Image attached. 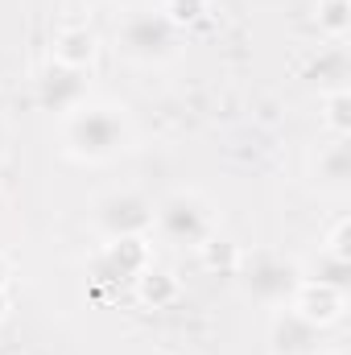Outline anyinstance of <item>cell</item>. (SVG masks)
Returning <instances> with one entry per match:
<instances>
[{"label":"cell","instance_id":"10","mask_svg":"<svg viewBox=\"0 0 351 355\" xmlns=\"http://www.w3.org/2000/svg\"><path fill=\"white\" fill-rule=\"evenodd\" d=\"M314 182L323 186V190H331V194H343L351 182V145L348 137H331L323 149H318V157H314Z\"/></svg>","mask_w":351,"mask_h":355},{"label":"cell","instance_id":"17","mask_svg":"<svg viewBox=\"0 0 351 355\" xmlns=\"http://www.w3.org/2000/svg\"><path fill=\"white\" fill-rule=\"evenodd\" d=\"M348 236H351V223L348 219H339L335 227H331V236L318 244L323 252H331V257H343V261H351V248H348Z\"/></svg>","mask_w":351,"mask_h":355},{"label":"cell","instance_id":"1","mask_svg":"<svg viewBox=\"0 0 351 355\" xmlns=\"http://www.w3.org/2000/svg\"><path fill=\"white\" fill-rule=\"evenodd\" d=\"M132 141V124L116 103H83L62 120V145L75 162H112Z\"/></svg>","mask_w":351,"mask_h":355},{"label":"cell","instance_id":"6","mask_svg":"<svg viewBox=\"0 0 351 355\" xmlns=\"http://www.w3.org/2000/svg\"><path fill=\"white\" fill-rule=\"evenodd\" d=\"M37 103L46 112H58V116H71L75 107L87 103V71H75V67H62L50 58V67L37 75Z\"/></svg>","mask_w":351,"mask_h":355},{"label":"cell","instance_id":"20","mask_svg":"<svg viewBox=\"0 0 351 355\" xmlns=\"http://www.w3.org/2000/svg\"><path fill=\"white\" fill-rule=\"evenodd\" d=\"M91 4H103V8H120V4H128V0H91Z\"/></svg>","mask_w":351,"mask_h":355},{"label":"cell","instance_id":"2","mask_svg":"<svg viewBox=\"0 0 351 355\" xmlns=\"http://www.w3.org/2000/svg\"><path fill=\"white\" fill-rule=\"evenodd\" d=\"M153 227L162 232L166 244L190 248V252H198L203 244H211L219 236V223H215L211 202L198 198V194H190V190H178L162 207H153Z\"/></svg>","mask_w":351,"mask_h":355},{"label":"cell","instance_id":"7","mask_svg":"<svg viewBox=\"0 0 351 355\" xmlns=\"http://www.w3.org/2000/svg\"><path fill=\"white\" fill-rule=\"evenodd\" d=\"M268 352L273 355H318L323 352V327L302 318L293 306H281L268 327Z\"/></svg>","mask_w":351,"mask_h":355},{"label":"cell","instance_id":"8","mask_svg":"<svg viewBox=\"0 0 351 355\" xmlns=\"http://www.w3.org/2000/svg\"><path fill=\"white\" fill-rule=\"evenodd\" d=\"M289 306L302 314V318H310L314 327H335L339 318H343V310H348V293L343 289H331V285H314V281H302L298 289H293V297H289Z\"/></svg>","mask_w":351,"mask_h":355},{"label":"cell","instance_id":"12","mask_svg":"<svg viewBox=\"0 0 351 355\" xmlns=\"http://www.w3.org/2000/svg\"><path fill=\"white\" fill-rule=\"evenodd\" d=\"M302 281H314V285H331V289H343L348 293V277H351V261L343 257H331V252H314L310 265H298Z\"/></svg>","mask_w":351,"mask_h":355},{"label":"cell","instance_id":"18","mask_svg":"<svg viewBox=\"0 0 351 355\" xmlns=\"http://www.w3.org/2000/svg\"><path fill=\"white\" fill-rule=\"evenodd\" d=\"M8 277H12V261L0 252V289H8Z\"/></svg>","mask_w":351,"mask_h":355},{"label":"cell","instance_id":"22","mask_svg":"<svg viewBox=\"0 0 351 355\" xmlns=\"http://www.w3.org/2000/svg\"><path fill=\"white\" fill-rule=\"evenodd\" d=\"M0 157H4V124H0Z\"/></svg>","mask_w":351,"mask_h":355},{"label":"cell","instance_id":"13","mask_svg":"<svg viewBox=\"0 0 351 355\" xmlns=\"http://www.w3.org/2000/svg\"><path fill=\"white\" fill-rule=\"evenodd\" d=\"M132 281H137V297H141V302H149L153 310H157V306H166V302H174V297H178V281L170 277V272L145 268V272H137Z\"/></svg>","mask_w":351,"mask_h":355},{"label":"cell","instance_id":"21","mask_svg":"<svg viewBox=\"0 0 351 355\" xmlns=\"http://www.w3.org/2000/svg\"><path fill=\"white\" fill-rule=\"evenodd\" d=\"M318 355H348L343 347H331V352H318Z\"/></svg>","mask_w":351,"mask_h":355},{"label":"cell","instance_id":"14","mask_svg":"<svg viewBox=\"0 0 351 355\" xmlns=\"http://www.w3.org/2000/svg\"><path fill=\"white\" fill-rule=\"evenodd\" d=\"M323 124L331 137H348L351 132V95L348 87H335L323 95Z\"/></svg>","mask_w":351,"mask_h":355},{"label":"cell","instance_id":"11","mask_svg":"<svg viewBox=\"0 0 351 355\" xmlns=\"http://www.w3.org/2000/svg\"><path fill=\"white\" fill-rule=\"evenodd\" d=\"M91 58H95V33H91L87 25H67L54 37V62L75 67V71H87Z\"/></svg>","mask_w":351,"mask_h":355},{"label":"cell","instance_id":"19","mask_svg":"<svg viewBox=\"0 0 351 355\" xmlns=\"http://www.w3.org/2000/svg\"><path fill=\"white\" fill-rule=\"evenodd\" d=\"M8 318V289H0V322Z\"/></svg>","mask_w":351,"mask_h":355},{"label":"cell","instance_id":"4","mask_svg":"<svg viewBox=\"0 0 351 355\" xmlns=\"http://www.w3.org/2000/svg\"><path fill=\"white\" fill-rule=\"evenodd\" d=\"M240 285L252 302L261 306H289L293 289L302 285V272L293 261L277 257V252H257V257H244L240 261Z\"/></svg>","mask_w":351,"mask_h":355},{"label":"cell","instance_id":"16","mask_svg":"<svg viewBox=\"0 0 351 355\" xmlns=\"http://www.w3.org/2000/svg\"><path fill=\"white\" fill-rule=\"evenodd\" d=\"M162 12L174 29H182V25H194L207 17V0H162Z\"/></svg>","mask_w":351,"mask_h":355},{"label":"cell","instance_id":"15","mask_svg":"<svg viewBox=\"0 0 351 355\" xmlns=\"http://www.w3.org/2000/svg\"><path fill=\"white\" fill-rule=\"evenodd\" d=\"M318 29L339 46L351 29V4L348 0H323V4H318Z\"/></svg>","mask_w":351,"mask_h":355},{"label":"cell","instance_id":"9","mask_svg":"<svg viewBox=\"0 0 351 355\" xmlns=\"http://www.w3.org/2000/svg\"><path fill=\"white\" fill-rule=\"evenodd\" d=\"M149 268V248L145 240H108L103 252L95 257V277L112 281V277H137Z\"/></svg>","mask_w":351,"mask_h":355},{"label":"cell","instance_id":"5","mask_svg":"<svg viewBox=\"0 0 351 355\" xmlns=\"http://www.w3.org/2000/svg\"><path fill=\"white\" fill-rule=\"evenodd\" d=\"M95 227L103 240H145L153 227V202L137 190H112L95 202Z\"/></svg>","mask_w":351,"mask_h":355},{"label":"cell","instance_id":"3","mask_svg":"<svg viewBox=\"0 0 351 355\" xmlns=\"http://www.w3.org/2000/svg\"><path fill=\"white\" fill-rule=\"evenodd\" d=\"M116 50L132 62H145V67L166 62L178 50V29L166 21L162 8H132L116 25Z\"/></svg>","mask_w":351,"mask_h":355}]
</instances>
